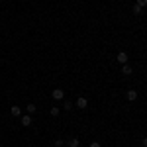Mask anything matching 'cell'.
I'll return each mask as SVG.
<instances>
[{"label":"cell","mask_w":147,"mask_h":147,"mask_svg":"<svg viewBox=\"0 0 147 147\" xmlns=\"http://www.w3.org/2000/svg\"><path fill=\"white\" fill-rule=\"evenodd\" d=\"M51 96H53L55 100H63V96H65V90H63V88H55V90L51 92Z\"/></svg>","instance_id":"obj_1"},{"label":"cell","mask_w":147,"mask_h":147,"mask_svg":"<svg viewBox=\"0 0 147 147\" xmlns=\"http://www.w3.org/2000/svg\"><path fill=\"white\" fill-rule=\"evenodd\" d=\"M77 106H79L80 110H84V108L88 106V102H86V98H84V96H79V98H77Z\"/></svg>","instance_id":"obj_2"},{"label":"cell","mask_w":147,"mask_h":147,"mask_svg":"<svg viewBox=\"0 0 147 147\" xmlns=\"http://www.w3.org/2000/svg\"><path fill=\"white\" fill-rule=\"evenodd\" d=\"M118 63H122V65L127 63V53H125V51H120V53H118Z\"/></svg>","instance_id":"obj_3"},{"label":"cell","mask_w":147,"mask_h":147,"mask_svg":"<svg viewBox=\"0 0 147 147\" xmlns=\"http://www.w3.org/2000/svg\"><path fill=\"white\" fill-rule=\"evenodd\" d=\"M125 98H127L129 102H134L137 98V90H127V92H125Z\"/></svg>","instance_id":"obj_4"},{"label":"cell","mask_w":147,"mask_h":147,"mask_svg":"<svg viewBox=\"0 0 147 147\" xmlns=\"http://www.w3.org/2000/svg\"><path fill=\"white\" fill-rule=\"evenodd\" d=\"M22 125L30 127V125H32V116H22Z\"/></svg>","instance_id":"obj_5"},{"label":"cell","mask_w":147,"mask_h":147,"mask_svg":"<svg viewBox=\"0 0 147 147\" xmlns=\"http://www.w3.org/2000/svg\"><path fill=\"white\" fill-rule=\"evenodd\" d=\"M10 112H12V116H16V118H18V116H22V110H20L18 106H12Z\"/></svg>","instance_id":"obj_6"},{"label":"cell","mask_w":147,"mask_h":147,"mask_svg":"<svg viewBox=\"0 0 147 147\" xmlns=\"http://www.w3.org/2000/svg\"><path fill=\"white\" fill-rule=\"evenodd\" d=\"M79 145H80V141L77 137H71V139H69V147H79Z\"/></svg>","instance_id":"obj_7"},{"label":"cell","mask_w":147,"mask_h":147,"mask_svg":"<svg viewBox=\"0 0 147 147\" xmlns=\"http://www.w3.org/2000/svg\"><path fill=\"white\" fill-rule=\"evenodd\" d=\"M122 75H131V67H129L127 63H125L124 67H122Z\"/></svg>","instance_id":"obj_8"},{"label":"cell","mask_w":147,"mask_h":147,"mask_svg":"<svg viewBox=\"0 0 147 147\" xmlns=\"http://www.w3.org/2000/svg\"><path fill=\"white\" fill-rule=\"evenodd\" d=\"M131 12H134L136 16H141V14H143V8H141V6H137V4H136V6H134V10H131Z\"/></svg>","instance_id":"obj_9"},{"label":"cell","mask_w":147,"mask_h":147,"mask_svg":"<svg viewBox=\"0 0 147 147\" xmlns=\"http://www.w3.org/2000/svg\"><path fill=\"white\" fill-rule=\"evenodd\" d=\"M26 110H28V114H34L35 112V104H28V106H26Z\"/></svg>","instance_id":"obj_10"},{"label":"cell","mask_w":147,"mask_h":147,"mask_svg":"<svg viewBox=\"0 0 147 147\" xmlns=\"http://www.w3.org/2000/svg\"><path fill=\"white\" fill-rule=\"evenodd\" d=\"M59 112H61V110H59L57 106H53V108H51V116H53V118H55V116H59Z\"/></svg>","instance_id":"obj_11"},{"label":"cell","mask_w":147,"mask_h":147,"mask_svg":"<svg viewBox=\"0 0 147 147\" xmlns=\"http://www.w3.org/2000/svg\"><path fill=\"white\" fill-rule=\"evenodd\" d=\"M136 4H137V6H141V8H145V6H147V0H137Z\"/></svg>","instance_id":"obj_12"},{"label":"cell","mask_w":147,"mask_h":147,"mask_svg":"<svg viewBox=\"0 0 147 147\" xmlns=\"http://www.w3.org/2000/svg\"><path fill=\"white\" fill-rule=\"evenodd\" d=\"M63 108H65V110H71V108H73V104H71V102H65V104H63Z\"/></svg>","instance_id":"obj_13"},{"label":"cell","mask_w":147,"mask_h":147,"mask_svg":"<svg viewBox=\"0 0 147 147\" xmlns=\"http://www.w3.org/2000/svg\"><path fill=\"white\" fill-rule=\"evenodd\" d=\"M90 147H102V145L98 143V141H92V143H90Z\"/></svg>","instance_id":"obj_14"},{"label":"cell","mask_w":147,"mask_h":147,"mask_svg":"<svg viewBox=\"0 0 147 147\" xmlns=\"http://www.w3.org/2000/svg\"><path fill=\"white\" fill-rule=\"evenodd\" d=\"M141 145H143V147H147V137H143V139H141Z\"/></svg>","instance_id":"obj_15"}]
</instances>
